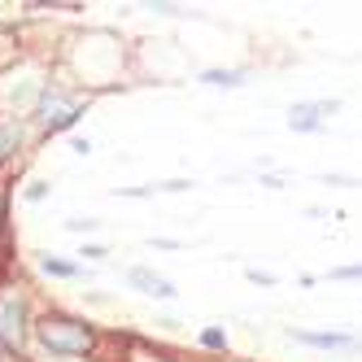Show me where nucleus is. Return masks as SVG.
<instances>
[{
	"label": "nucleus",
	"mask_w": 362,
	"mask_h": 362,
	"mask_svg": "<svg viewBox=\"0 0 362 362\" xmlns=\"http://www.w3.org/2000/svg\"><path fill=\"white\" fill-rule=\"evenodd\" d=\"M79 257H88V262H105V249H100V245H83Z\"/></svg>",
	"instance_id": "16"
},
{
	"label": "nucleus",
	"mask_w": 362,
	"mask_h": 362,
	"mask_svg": "<svg viewBox=\"0 0 362 362\" xmlns=\"http://www.w3.org/2000/svg\"><path fill=\"white\" fill-rule=\"evenodd\" d=\"M127 284H132L136 293H144V297H162V301H175L179 297L175 284L166 275H158V271H148V267H132V271H127Z\"/></svg>",
	"instance_id": "6"
},
{
	"label": "nucleus",
	"mask_w": 362,
	"mask_h": 362,
	"mask_svg": "<svg viewBox=\"0 0 362 362\" xmlns=\"http://www.w3.org/2000/svg\"><path fill=\"white\" fill-rule=\"evenodd\" d=\"M201 83L205 88H245V70H201Z\"/></svg>",
	"instance_id": "7"
},
{
	"label": "nucleus",
	"mask_w": 362,
	"mask_h": 362,
	"mask_svg": "<svg viewBox=\"0 0 362 362\" xmlns=\"http://www.w3.org/2000/svg\"><path fill=\"white\" fill-rule=\"evenodd\" d=\"M31 327L35 323L27 319V301L13 297V293H0V345L18 354L22 345H27V332Z\"/></svg>",
	"instance_id": "3"
},
{
	"label": "nucleus",
	"mask_w": 362,
	"mask_h": 362,
	"mask_svg": "<svg viewBox=\"0 0 362 362\" xmlns=\"http://www.w3.org/2000/svg\"><path fill=\"white\" fill-rule=\"evenodd\" d=\"M70 148H74V153H79V158H88V153H92V140H88V136H79V140H74Z\"/></svg>",
	"instance_id": "18"
},
{
	"label": "nucleus",
	"mask_w": 362,
	"mask_h": 362,
	"mask_svg": "<svg viewBox=\"0 0 362 362\" xmlns=\"http://www.w3.org/2000/svg\"><path fill=\"white\" fill-rule=\"evenodd\" d=\"M35 114H40V127H44V132L57 136V132H66V127H74V122L83 118V105H79L74 96H66L62 88H44Z\"/></svg>",
	"instance_id": "2"
},
{
	"label": "nucleus",
	"mask_w": 362,
	"mask_h": 362,
	"mask_svg": "<svg viewBox=\"0 0 362 362\" xmlns=\"http://www.w3.org/2000/svg\"><path fill=\"white\" fill-rule=\"evenodd\" d=\"M40 271L53 275V279H79V267H74V262H62V257H53V253L40 257Z\"/></svg>",
	"instance_id": "8"
},
{
	"label": "nucleus",
	"mask_w": 362,
	"mask_h": 362,
	"mask_svg": "<svg viewBox=\"0 0 362 362\" xmlns=\"http://www.w3.org/2000/svg\"><path fill=\"white\" fill-rule=\"evenodd\" d=\"M323 184H327V188H362V179H354V175H336V170H327V175H323Z\"/></svg>",
	"instance_id": "13"
},
{
	"label": "nucleus",
	"mask_w": 362,
	"mask_h": 362,
	"mask_svg": "<svg viewBox=\"0 0 362 362\" xmlns=\"http://www.w3.org/2000/svg\"><path fill=\"white\" fill-rule=\"evenodd\" d=\"M284 336L297 345H310V349H327V354H345V349H362L358 336L349 332H310V327H284Z\"/></svg>",
	"instance_id": "5"
},
{
	"label": "nucleus",
	"mask_w": 362,
	"mask_h": 362,
	"mask_svg": "<svg viewBox=\"0 0 362 362\" xmlns=\"http://www.w3.org/2000/svg\"><path fill=\"white\" fill-rule=\"evenodd\" d=\"M18 140H22V127H18V122H9V118H0V162H5L9 153L18 148Z\"/></svg>",
	"instance_id": "9"
},
{
	"label": "nucleus",
	"mask_w": 362,
	"mask_h": 362,
	"mask_svg": "<svg viewBox=\"0 0 362 362\" xmlns=\"http://www.w3.org/2000/svg\"><path fill=\"white\" fill-rule=\"evenodd\" d=\"M100 218H66V231H96Z\"/></svg>",
	"instance_id": "15"
},
{
	"label": "nucleus",
	"mask_w": 362,
	"mask_h": 362,
	"mask_svg": "<svg viewBox=\"0 0 362 362\" xmlns=\"http://www.w3.org/2000/svg\"><path fill=\"white\" fill-rule=\"evenodd\" d=\"M197 341H201L205 349H227V332H223V327H201Z\"/></svg>",
	"instance_id": "10"
},
{
	"label": "nucleus",
	"mask_w": 362,
	"mask_h": 362,
	"mask_svg": "<svg viewBox=\"0 0 362 362\" xmlns=\"http://www.w3.org/2000/svg\"><path fill=\"white\" fill-rule=\"evenodd\" d=\"M327 279H341V284H349V279H362V262H349V267H332V271H327Z\"/></svg>",
	"instance_id": "11"
},
{
	"label": "nucleus",
	"mask_w": 362,
	"mask_h": 362,
	"mask_svg": "<svg viewBox=\"0 0 362 362\" xmlns=\"http://www.w3.org/2000/svg\"><path fill=\"white\" fill-rule=\"evenodd\" d=\"M35 341L48 349V354H57V358H88L92 345H96V332L83 323V319H74V315H40L35 319Z\"/></svg>",
	"instance_id": "1"
},
{
	"label": "nucleus",
	"mask_w": 362,
	"mask_h": 362,
	"mask_svg": "<svg viewBox=\"0 0 362 362\" xmlns=\"http://www.w3.org/2000/svg\"><path fill=\"white\" fill-rule=\"evenodd\" d=\"M48 192H53V184H48V179H31V188H27V192H22V197H27L31 205H40V201L48 197Z\"/></svg>",
	"instance_id": "12"
},
{
	"label": "nucleus",
	"mask_w": 362,
	"mask_h": 362,
	"mask_svg": "<svg viewBox=\"0 0 362 362\" xmlns=\"http://www.w3.org/2000/svg\"><path fill=\"white\" fill-rule=\"evenodd\" d=\"M332 114H341V100L327 96V100H297V105H288V132L297 136H315L327 127Z\"/></svg>",
	"instance_id": "4"
},
{
	"label": "nucleus",
	"mask_w": 362,
	"mask_h": 362,
	"mask_svg": "<svg viewBox=\"0 0 362 362\" xmlns=\"http://www.w3.org/2000/svg\"><path fill=\"white\" fill-rule=\"evenodd\" d=\"M184 188H192L188 179H166V184H162V192H184Z\"/></svg>",
	"instance_id": "17"
},
{
	"label": "nucleus",
	"mask_w": 362,
	"mask_h": 362,
	"mask_svg": "<svg viewBox=\"0 0 362 362\" xmlns=\"http://www.w3.org/2000/svg\"><path fill=\"white\" fill-rule=\"evenodd\" d=\"M245 275H249V284H262V288H275V275H271V271H257V267H249Z\"/></svg>",
	"instance_id": "14"
}]
</instances>
